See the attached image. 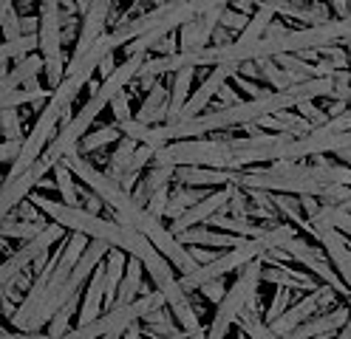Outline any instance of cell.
<instances>
[{"label":"cell","mask_w":351,"mask_h":339,"mask_svg":"<svg viewBox=\"0 0 351 339\" xmlns=\"http://www.w3.org/2000/svg\"><path fill=\"white\" fill-rule=\"evenodd\" d=\"M292 291H295V288H289V286H278L275 297H272V305L267 308V316H263V320H267V323L278 320V316L289 308V303H292Z\"/></svg>","instance_id":"cell-33"},{"label":"cell","mask_w":351,"mask_h":339,"mask_svg":"<svg viewBox=\"0 0 351 339\" xmlns=\"http://www.w3.org/2000/svg\"><path fill=\"white\" fill-rule=\"evenodd\" d=\"M167 108H170V90L165 88V82H156L136 113V119H142L145 125H162L167 122Z\"/></svg>","instance_id":"cell-15"},{"label":"cell","mask_w":351,"mask_h":339,"mask_svg":"<svg viewBox=\"0 0 351 339\" xmlns=\"http://www.w3.org/2000/svg\"><path fill=\"white\" fill-rule=\"evenodd\" d=\"M258 283H263V260H261V258H255V260H250V263H244V266L238 268L235 283H232L230 291L224 294V300L218 303V311H215L213 323H210L207 336H213V339L227 336L230 325L238 320V314L247 308L250 297L258 291Z\"/></svg>","instance_id":"cell-2"},{"label":"cell","mask_w":351,"mask_h":339,"mask_svg":"<svg viewBox=\"0 0 351 339\" xmlns=\"http://www.w3.org/2000/svg\"><path fill=\"white\" fill-rule=\"evenodd\" d=\"M0 314H3V320H6V323L14 316V305H12V297H9V294H0Z\"/></svg>","instance_id":"cell-47"},{"label":"cell","mask_w":351,"mask_h":339,"mask_svg":"<svg viewBox=\"0 0 351 339\" xmlns=\"http://www.w3.org/2000/svg\"><path fill=\"white\" fill-rule=\"evenodd\" d=\"M193 74L195 68H179L173 71V88H170V108H167V122L170 119H179L182 110L190 99V88H193Z\"/></svg>","instance_id":"cell-19"},{"label":"cell","mask_w":351,"mask_h":339,"mask_svg":"<svg viewBox=\"0 0 351 339\" xmlns=\"http://www.w3.org/2000/svg\"><path fill=\"white\" fill-rule=\"evenodd\" d=\"M23 142H26L23 136H20V139H6V142H3V147H0V162L12 167V164L17 162V155L23 153Z\"/></svg>","instance_id":"cell-40"},{"label":"cell","mask_w":351,"mask_h":339,"mask_svg":"<svg viewBox=\"0 0 351 339\" xmlns=\"http://www.w3.org/2000/svg\"><path fill=\"white\" fill-rule=\"evenodd\" d=\"M300 203H303V212H306V218H315L317 215V210H320V203H317V195H300Z\"/></svg>","instance_id":"cell-46"},{"label":"cell","mask_w":351,"mask_h":339,"mask_svg":"<svg viewBox=\"0 0 351 339\" xmlns=\"http://www.w3.org/2000/svg\"><path fill=\"white\" fill-rule=\"evenodd\" d=\"M54 90L51 88H43L40 82L37 85H23V88H14L9 90V94H3V99H0V108H20V105H26L32 102V108L40 113V105H46L51 99Z\"/></svg>","instance_id":"cell-20"},{"label":"cell","mask_w":351,"mask_h":339,"mask_svg":"<svg viewBox=\"0 0 351 339\" xmlns=\"http://www.w3.org/2000/svg\"><path fill=\"white\" fill-rule=\"evenodd\" d=\"M40 71H46V57L43 54H29L23 60H17V65L12 68L9 74H3V94H9V90L26 85L29 79L40 77Z\"/></svg>","instance_id":"cell-17"},{"label":"cell","mask_w":351,"mask_h":339,"mask_svg":"<svg viewBox=\"0 0 351 339\" xmlns=\"http://www.w3.org/2000/svg\"><path fill=\"white\" fill-rule=\"evenodd\" d=\"M54 187L60 190L62 201L71 203V207H80V198H77V184H74V170L65 164V158H60V162L54 164Z\"/></svg>","instance_id":"cell-29"},{"label":"cell","mask_w":351,"mask_h":339,"mask_svg":"<svg viewBox=\"0 0 351 339\" xmlns=\"http://www.w3.org/2000/svg\"><path fill=\"white\" fill-rule=\"evenodd\" d=\"M337 288L335 286H328V283H323V286H317L315 291H309L306 297L300 300V303H295V305H289L287 311H283L278 320H272L269 323V328H272V334L275 336H289L300 323H306L309 316L315 314V311H320L323 305H328V303H335L337 300Z\"/></svg>","instance_id":"cell-4"},{"label":"cell","mask_w":351,"mask_h":339,"mask_svg":"<svg viewBox=\"0 0 351 339\" xmlns=\"http://www.w3.org/2000/svg\"><path fill=\"white\" fill-rule=\"evenodd\" d=\"M40 49V34H20L14 40H3V57L9 60H23Z\"/></svg>","instance_id":"cell-31"},{"label":"cell","mask_w":351,"mask_h":339,"mask_svg":"<svg viewBox=\"0 0 351 339\" xmlns=\"http://www.w3.org/2000/svg\"><path fill=\"white\" fill-rule=\"evenodd\" d=\"M312 167H309V178L320 181V184H348L351 187V164H328L326 153L312 155Z\"/></svg>","instance_id":"cell-22"},{"label":"cell","mask_w":351,"mask_h":339,"mask_svg":"<svg viewBox=\"0 0 351 339\" xmlns=\"http://www.w3.org/2000/svg\"><path fill=\"white\" fill-rule=\"evenodd\" d=\"M238 62H230V65H213V71L207 74V79L199 85V90L195 94H190V99H187V105H184V110H182V116L179 119H190V116H199V113L210 105V99H215V94L221 90V85L230 79V77H235L238 74Z\"/></svg>","instance_id":"cell-9"},{"label":"cell","mask_w":351,"mask_h":339,"mask_svg":"<svg viewBox=\"0 0 351 339\" xmlns=\"http://www.w3.org/2000/svg\"><path fill=\"white\" fill-rule=\"evenodd\" d=\"M232 79H235L238 90H244V94H247L250 99H261V97H269V94H272L269 88H263L258 79H250V77H244V74H235Z\"/></svg>","instance_id":"cell-36"},{"label":"cell","mask_w":351,"mask_h":339,"mask_svg":"<svg viewBox=\"0 0 351 339\" xmlns=\"http://www.w3.org/2000/svg\"><path fill=\"white\" fill-rule=\"evenodd\" d=\"M317 275H306V271H298V268H289L283 263H275V266H263V283H275V286H289V288H300V291H315L320 283Z\"/></svg>","instance_id":"cell-14"},{"label":"cell","mask_w":351,"mask_h":339,"mask_svg":"<svg viewBox=\"0 0 351 339\" xmlns=\"http://www.w3.org/2000/svg\"><path fill=\"white\" fill-rule=\"evenodd\" d=\"M235 323L241 325V336H255V339H272V336H275L272 328H269V323L261 320V311H255V308H250V305L238 314Z\"/></svg>","instance_id":"cell-28"},{"label":"cell","mask_w":351,"mask_h":339,"mask_svg":"<svg viewBox=\"0 0 351 339\" xmlns=\"http://www.w3.org/2000/svg\"><path fill=\"white\" fill-rule=\"evenodd\" d=\"M20 122L23 116L17 113V108H3V139H20Z\"/></svg>","instance_id":"cell-38"},{"label":"cell","mask_w":351,"mask_h":339,"mask_svg":"<svg viewBox=\"0 0 351 339\" xmlns=\"http://www.w3.org/2000/svg\"><path fill=\"white\" fill-rule=\"evenodd\" d=\"M153 158L173 162L176 167H182V164H204V167L235 170V158H232V150H230L227 139H204V136L167 142L165 147L156 150Z\"/></svg>","instance_id":"cell-3"},{"label":"cell","mask_w":351,"mask_h":339,"mask_svg":"<svg viewBox=\"0 0 351 339\" xmlns=\"http://www.w3.org/2000/svg\"><path fill=\"white\" fill-rule=\"evenodd\" d=\"M202 294H204V297L210 300V303H221L224 300V294H227V288H224V283H221V277H218V280H210V283H204L202 288H199Z\"/></svg>","instance_id":"cell-41"},{"label":"cell","mask_w":351,"mask_h":339,"mask_svg":"<svg viewBox=\"0 0 351 339\" xmlns=\"http://www.w3.org/2000/svg\"><path fill=\"white\" fill-rule=\"evenodd\" d=\"M215 99H218V108H227V105H235V102H241V97H238V90L235 88H230L227 82L221 85V90L215 94Z\"/></svg>","instance_id":"cell-42"},{"label":"cell","mask_w":351,"mask_h":339,"mask_svg":"<svg viewBox=\"0 0 351 339\" xmlns=\"http://www.w3.org/2000/svg\"><path fill=\"white\" fill-rule=\"evenodd\" d=\"M51 167L43 162V158H37V162L29 167V170H23L20 175H14V178H6L3 181V201H0V212L3 215H9L17 203H23L29 195H32V190L40 184V178L46 175Z\"/></svg>","instance_id":"cell-7"},{"label":"cell","mask_w":351,"mask_h":339,"mask_svg":"<svg viewBox=\"0 0 351 339\" xmlns=\"http://www.w3.org/2000/svg\"><path fill=\"white\" fill-rule=\"evenodd\" d=\"M170 314H173L170 305H159V308H153L150 314H145V323H147V328H150V331H145V334H150V336H176V339L190 336L182 325L176 328V316H170Z\"/></svg>","instance_id":"cell-23"},{"label":"cell","mask_w":351,"mask_h":339,"mask_svg":"<svg viewBox=\"0 0 351 339\" xmlns=\"http://www.w3.org/2000/svg\"><path fill=\"white\" fill-rule=\"evenodd\" d=\"M207 192L199 187H190V184H179L176 190H170V203H167V218L182 215L184 210H190L193 203H199Z\"/></svg>","instance_id":"cell-26"},{"label":"cell","mask_w":351,"mask_h":339,"mask_svg":"<svg viewBox=\"0 0 351 339\" xmlns=\"http://www.w3.org/2000/svg\"><path fill=\"white\" fill-rule=\"evenodd\" d=\"M176 51H179V49H176V40H173L170 34L153 45V54H159V57H167V54H176Z\"/></svg>","instance_id":"cell-45"},{"label":"cell","mask_w":351,"mask_h":339,"mask_svg":"<svg viewBox=\"0 0 351 339\" xmlns=\"http://www.w3.org/2000/svg\"><path fill=\"white\" fill-rule=\"evenodd\" d=\"M218 23H221V9H213L202 17L187 20L179 29V51H193V49H204V45H210Z\"/></svg>","instance_id":"cell-12"},{"label":"cell","mask_w":351,"mask_h":339,"mask_svg":"<svg viewBox=\"0 0 351 339\" xmlns=\"http://www.w3.org/2000/svg\"><path fill=\"white\" fill-rule=\"evenodd\" d=\"M320 240V246L326 249L328 260H332V266L337 268V275L343 277V283L351 288V246L346 243L343 232L337 229V226H328V223H315V235Z\"/></svg>","instance_id":"cell-8"},{"label":"cell","mask_w":351,"mask_h":339,"mask_svg":"<svg viewBox=\"0 0 351 339\" xmlns=\"http://www.w3.org/2000/svg\"><path fill=\"white\" fill-rule=\"evenodd\" d=\"M114 54H117V51H111L108 57H102L99 71H97V74H99V79H108V77H111V74L117 71V68H119V65H117V60H114Z\"/></svg>","instance_id":"cell-44"},{"label":"cell","mask_w":351,"mask_h":339,"mask_svg":"<svg viewBox=\"0 0 351 339\" xmlns=\"http://www.w3.org/2000/svg\"><path fill=\"white\" fill-rule=\"evenodd\" d=\"M62 232H65V226H62V223H57V221H51V223H49L40 235H34L32 240H26L23 246L17 249L14 255H9V258L3 260V268H0V283L9 280L12 275H17V271L32 268V263H34L37 258L46 255L57 240H65V238H62Z\"/></svg>","instance_id":"cell-5"},{"label":"cell","mask_w":351,"mask_h":339,"mask_svg":"<svg viewBox=\"0 0 351 339\" xmlns=\"http://www.w3.org/2000/svg\"><path fill=\"white\" fill-rule=\"evenodd\" d=\"M122 136H125V133H122L117 125H108V127H99V130H94V133H85L82 142L77 145V150H80V153H97V150H102V147H108V145L119 142Z\"/></svg>","instance_id":"cell-27"},{"label":"cell","mask_w":351,"mask_h":339,"mask_svg":"<svg viewBox=\"0 0 351 339\" xmlns=\"http://www.w3.org/2000/svg\"><path fill=\"white\" fill-rule=\"evenodd\" d=\"M80 303H82L80 294H74V297L51 316V323L46 325V334H49V336H69V331H71V316L80 311Z\"/></svg>","instance_id":"cell-30"},{"label":"cell","mask_w":351,"mask_h":339,"mask_svg":"<svg viewBox=\"0 0 351 339\" xmlns=\"http://www.w3.org/2000/svg\"><path fill=\"white\" fill-rule=\"evenodd\" d=\"M80 207H85L88 212H97V215H99V212H102V207H108V203L102 201V195H97V192L91 190V192H85V201L80 203Z\"/></svg>","instance_id":"cell-43"},{"label":"cell","mask_w":351,"mask_h":339,"mask_svg":"<svg viewBox=\"0 0 351 339\" xmlns=\"http://www.w3.org/2000/svg\"><path fill=\"white\" fill-rule=\"evenodd\" d=\"M328 3H332V9H335V17L351 14V0H328Z\"/></svg>","instance_id":"cell-48"},{"label":"cell","mask_w":351,"mask_h":339,"mask_svg":"<svg viewBox=\"0 0 351 339\" xmlns=\"http://www.w3.org/2000/svg\"><path fill=\"white\" fill-rule=\"evenodd\" d=\"M247 23H250V14L247 12H241V9H221V23L218 26H224V29H230L232 34H241L247 29Z\"/></svg>","instance_id":"cell-34"},{"label":"cell","mask_w":351,"mask_h":339,"mask_svg":"<svg viewBox=\"0 0 351 339\" xmlns=\"http://www.w3.org/2000/svg\"><path fill=\"white\" fill-rule=\"evenodd\" d=\"M159 305H167V297L165 291L156 288V291H142V297H136L134 303H125V305H114L105 316H97L94 323L88 325H77L74 331H69V336L74 339H94V336H125V331L145 320V314H150L153 308Z\"/></svg>","instance_id":"cell-1"},{"label":"cell","mask_w":351,"mask_h":339,"mask_svg":"<svg viewBox=\"0 0 351 339\" xmlns=\"http://www.w3.org/2000/svg\"><path fill=\"white\" fill-rule=\"evenodd\" d=\"M232 192H235V184H227V187H221V190H215V192H207L199 203H193L190 210H184L182 215H176L173 218V223H170V229L179 235V232H184V229H190V226H199V223H207L215 212H221L227 203H230V198H232Z\"/></svg>","instance_id":"cell-6"},{"label":"cell","mask_w":351,"mask_h":339,"mask_svg":"<svg viewBox=\"0 0 351 339\" xmlns=\"http://www.w3.org/2000/svg\"><path fill=\"white\" fill-rule=\"evenodd\" d=\"M125 271H128V252L119 246H111V252L105 255V305L117 303V291Z\"/></svg>","instance_id":"cell-16"},{"label":"cell","mask_w":351,"mask_h":339,"mask_svg":"<svg viewBox=\"0 0 351 339\" xmlns=\"http://www.w3.org/2000/svg\"><path fill=\"white\" fill-rule=\"evenodd\" d=\"M49 223L43 221H23V218H3V226H0V232H3V238L9 240H32L34 235H40L43 229H46Z\"/></svg>","instance_id":"cell-24"},{"label":"cell","mask_w":351,"mask_h":339,"mask_svg":"<svg viewBox=\"0 0 351 339\" xmlns=\"http://www.w3.org/2000/svg\"><path fill=\"white\" fill-rule=\"evenodd\" d=\"M348 314H351V303L348 305H340L335 311H326L323 316H317V320H306L300 323L289 336L292 339H309V336H320V339H328V336H340L343 325L348 323Z\"/></svg>","instance_id":"cell-11"},{"label":"cell","mask_w":351,"mask_h":339,"mask_svg":"<svg viewBox=\"0 0 351 339\" xmlns=\"http://www.w3.org/2000/svg\"><path fill=\"white\" fill-rule=\"evenodd\" d=\"M136 147H139V142L136 139H130V136H122V139L117 142V150H114V155L108 158V175L111 178H122V173L128 170V164H130V158H134V153H136Z\"/></svg>","instance_id":"cell-25"},{"label":"cell","mask_w":351,"mask_h":339,"mask_svg":"<svg viewBox=\"0 0 351 339\" xmlns=\"http://www.w3.org/2000/svg\"><path fill=\"white\" fill-rule=\"evenodd\" d=\"M142 271H147L145 263H142V258L130 255V260H128V271H125V277H122V283H119L117 303H114V305L134 303V300L139 297V291H142ZM114 305H111V308H114Z\"/></svg>","instance_id":"cell-21"},{"label":"cell","mask_w":351,"mask_h":339,"mask_svg":"<svg viewBox=\"0 0 351 339\" xmlns=\"http://www.w3.org/2000/svg\"><path fill=\"white\" fill-rule=\"evenodd\" d=\"M295 108H298L300 116H306V119H309L315 127H320V125H326L328 119H332V116H328V110H320V108H317L312 99H300Z\"/></svg>","instance_id":"cell-35"},{"label":"cell","mask_w":351,"mask_h":339,"mask_svg":"<svg viewBox=\"0 0 351 339\" xmlns=\"http://www.w3.org/2000/svg\"><path fill=\"white\" fill-rule=\"evenodd\" d=\"M142 334H145V331H139V325H136V323L125 331V336H134V339H136V336H142Z\"/></svg>","instance_id":"cell-50"},{"label":"cell","mask_w":351,"mask_h":339,"mask_svg":"<svg viewBox=\"0 0 351 339\" xmlns=\"http://www.w3.org/2000/svg\"><path fill=\"white\" fill-rule=\"evenodd\" d=\"M340 339H351V314H348V323H346L343 331H340Z\"/></svg>","instance_id":"cell-49"},{"label":"cell","mask_w":351,"mask_h":339,"mask_svg":"<svg viewBox=\"0 0 351 339\" xmlns=\"http://www.w3.org/2000/svg\"><path fill=\"white\" fill-rule=\"evenodd\" d=\"M102 305H105V260L94 268L91 280H88L85 297L77 311V325H88V323H94L97 316H102Z\"/></svg>","instance_id":"cell-13"},{"label":"cell","mask_w":351,"mask_h":339,"mask_svg":"<svg viewBox=\"0 0 351 339\" xmlns=\"http://www.w3.org/2000/svg\"><path fill=\"white\" fill-rule=\"evenodd\" d=\"M130 90H134V85H130ZM130 90H119V94L114 97V102H111L114 122H125V119H130Z\"/></svg>","instance_id":"cell-39"},{"label":"cell","mask_w":351,"mask_h":339,"mask_svg":"<svg viewBox=\"0 0 351 339\" xmlns=\"http://www.w3.org/2000/svg\"><path fill=\"white\" fill-rule=\"evenodd\" d=\"M173 181L176 184H190V187H227V184H238V173L224 170V167L182 164V167H176Z\"/></svg>","instance_id":"cell-10"},{"label":"cell","mask_w":351,"mask_h":339,"mask_svg":"<svg viewBox=\"0 0 351 339\" xmlns=\"http://www.w3.org/2000/svg\"><path fill=\"white\" fill-rule=\"evenodd\" d=\"M167 203H170V184L159 187L156 192L150 195V201H147V212H153L156 218H165V215H167Z\"/></svg>","instance_id":"cell-37"},{"label":"cell","mask_w":351,"mask_h":339,"mask_svg":"<svg viewBox=\"0 0 351 339\" xmlns=\"http://www.w3.org/2000/svg\"><path fill=\"white\" fill-rule=\"evenodd\" d=\"M0 23H3V40H14L23 34V17L14 6H0Z\"/></svg>","instance_id":"cell-32"},{"label":"cell","mask_w":351,"mask_h":339,"mask_svg":"<svg viewBox=\"0 0 351 339\" xmlns=\"http://www.w3.org/2000/svg\"><path fill=\"white\" fill-rule=\"evenodd\" d=\"M275 14H280V6L269 3V0H261V6L252 12V17L247 23V29L238 34V42H255V40H261L263 34H267V29L272 26Z\"/></svg>","instance_id":"cell-18"}]
</instances>
